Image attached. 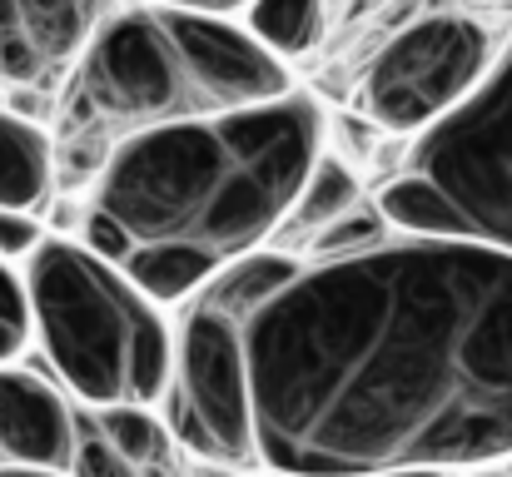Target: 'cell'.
I'll return each mask as SVG.
<instances>
[{
	"instance_id": "3957f363",
	"label": "cell",
	"mask_w": 512,
	"mask_h": 477,
	"mask_svg": "<svg viewBox=\"0 0 512 477\" xmlns=\"http://www.w3.org/2000/svg\"><path fill=\"white\" fill-rule=\"evenodd\" d=\"M30 333L45 368L80 408L165 403L174 378V323L120 264L80 234H50L25 264Z\"/></svg>"
},
{
	"instance_id": "ac0fdd59",
	"label": "cell",
	"mask_w": 512,
	"mask_h": 477,
	"mask_svg": "<svg viewBox=\"0 0 512 477\" xmlns=\"http://www.w3.org/2000/svg\"><path fill=\"white\" fill-rule=\"evenodd\" d=\"M155 5H179V10H204V15H239L254 0H155Z\"/></svg>"
},
{
	"instance_id": "7a4b0ae2",
	"label": "cell",
	"mask_w": 512,
	"mask_h": 477,
	"mask_svg": "<svg viewBox=\"0 0 512 477\" xmlns=\"http://www.w3.org/2000/svg\"><path fill=\"white\" fill-rule=\"evenodd\" d=\"M324 155L314 95L174 120L125 135L90 194L80 239L120 264L155 304H189L214 274L269 249Z\"/></svg>"
},
{
	"instance_id": "8fae6325",
	"label": "cell",
	"mask_w": 512,
	"mask_h": 477,
	"mask_svg": "<svg viewBox=\"0 0 512 477\" xmlns=\"http://www.w3.org/2000/svg\"><path fill=\"white\" fill-rule=\"evenodd\" d=\"M358 199H363V184H358L353 164H348L343 155H334V150H324L319 164H314V174L304 179L294 209H289V224H284L279 244H284L289 254L304 259V249H309V244H314L339 214H348Z\"/></svg>"
},
{
	"instance_id": "9a60e30c",
	"label": "cell",
	"mask_w": 512,
	"mask_h": 477,
	"mask_svg": "<svg viewBox=\"0 0 512 477\" xmlns=\"http://www.w3.org/2000/svg\"><path fill=\"white\" fill-rule=\"evenodd\" d=\"M70 477H145L115 443L110 433L95 423L90 408H80V428H75V458H70Z\"/></svg>"
},
{
	"instance_id": "e0dca14e",
	"label": "cell",
	"mask_w": 512,
	"mask_h": 477,
	"mask_svg": "<svg viewBox=\"0 0 512 477\" xmlns=\"http://www.w3.org/2000/svg\"><path fill=\"white\" fill-rule=\"evenodd\" d=\"M45 239H50V229L40 224V214H30V209H0V259L5 264L20 269Z\"/></svg>"
},
{
	"instance_id": "52a82bcc",
	"label": "cell",
	"mask_w": 512,
	"mask_h": 477,
	"mask_svg": "<svg viewBox=\"0 0 512 477\" xmlns=\"http://www.w3.org/2000/svg\"><path fill=\"white\" fill-rule=\"evenodd\" d=\"M498 45L478 15L433 10L403 25L363 75V120L383 135H428L493 70Z\"/></svg>"
},
{
	"instance_id": "9c48e42d",
	"label": "cell",
	"mask_w": 512,
	"mask_h": 477,
	"mask_svg": "<svg viewBox=\"0 0 512 477\" xmlns=\"http://www.w3.org/2000/svg\"><path fill=\"white\" fill-rule=\"evenodd\" d=\"M80 403L60 388L50 368L0 363V463L70 473Z\"/></svg>"
},
{
	"instance_id": "ffe728a7",
	"label": "cell",
	"mask_w": 512,
	"mask_h": 477,
	"mask_svg": "<svg viewBox=\"0 0 512 477\" xmlns=\"http://www.w3.org/2000/svg\"><path fill=\"white\" fill-rule=\"evenodd\" d=\"M388 477H443V473H388Z\"/></svg>"
},
{
	"instance_id": "5bb4252c",
	"label": "cell",
	"mask_w": 512,
	"mask_h": 477,
	"mask_svg": "<svg viewBox=\"0 0 512 477\" xmlns=\"http://www.w3.org/2000/svg\"><path fill=\"white\" fill-rule=\"evenodd\" d=\"M398 229H393V219L383 214V204H378V194H363L348 214H339L309 249H304V259H343V254H363V249H373V244H383V239H393Z\"/></svg>"
},
{
	"instance_id": "2e32d148",
	"label": "cell",
	"mask_w": 512,
	"mask_h": 477,
	"mask_svg": "<svg viewBox=\"0 0 512 477\" xmlns=\"http://www.w3.org/2000/svg\"><path fill=\"white\" fill-rule=\"evenodd\" d=\"M35 343L30 333V299H25V279L15 264L0 259V363L25 358V348Z\"/></svg>"
},
{
	"instance_id": "d6986e66",
	"label": "cell",
	"mask_w": 512,
	"mask_h": 477,
	"mask_svg": "<svg viewBox=\"0 0 512 477\" xmlns=\"http://www.w3.org/2000/svg\"><path fill=\"white\" fill-rule=\"evenodd\" d=\"M0 477H70V473H55V468H20V463H0Z\"/></svg>"
},
{
	"instance_id": "277c9868",
	"label": "cell",
	"mask_w": 512,
	"mask_h": 477,
	"mask_svg": "<svg viewBox=\"0 0 512 477\" xmlns=\"http://www.w3.org/2000/svg\"><path fill=\"white\" fill-rule=\"evenodd\" d=\"M214 115L165 5H120L90 40L70 75L65 135L75 145H105V155L135 135L174 120Z\"/></svg>"
},
{
	"instance_id": "4fadbf2b",
	"label": "cell",
	"mask_w": 512,
	"mask_h": 477,
	"mask_svg": "<svg viewBox=\"0 0 512 477\" xmlns=\"http://www.w3.org/2000/svg\"><path fill=\"white\" fill-rule=\"evenodd\" d=\"M249 30L279 50L284 60L309 55L324 40V20H329V0H254L249 10Z\"/></svg>"
},
{
	"instance_id": "7c38bea8",
	"label": "cell",
	"mask_w": 512,
	"mask_h": 477,
	"mask_svg": "<svg viewBox=\"0 0 512 477\" xmlns=\"http://www.w3.org/2000/svg\"><path fill=\"white\" fill-rule=\"evenodd\" d=\"M95 423L110 433V443L140 468L145 477H179V438L170 433L165 413L155 403H115V408H90Z\"/></svg>"
},
{
	"instance_id": "ba28073f",
	"label": "cell",
	"mask_w": 512,
	"mask_h": 477,
	"mask_svg": "<svg viewBox=\"0 0 512 477\" xmlns=\"http://www.w3.org/2000/svg\"><path fill=\"white\" fill-rule=\"evenodd\" d=\"M120 0H0V85L50 90L70 80Z\"/></svg>"
},
{
	"instance_id": "30bf717a",
	"label": "cell",
	"mask_w": 512,
	"mask_h": 477,
	"mask_svg": "<svg viewBox=\"0 0 512 477\" xmlns=\"http://www.w3.org/2000/svg\"><path fill=\"white\" fill-rule=\"evenodd\" d=\"M60 184V150L35 120L0 110V209L40 214Z\"/></svg>"
},
{
	"instance_id": "5b68a950",
	"label": "cell",
	"mask_w": 512,
	"mask_h": 477,
	"mask_svg": "<svg viewBox=\"0 0 512 477\" xmlns=\"http://www.w3.org/2000/svg\"><path fill=\"white\" fill-rule=\"evenodd\" d=\"M244 318L199 289L174 318V378L160 403L179 448L209 468L249 473L259 468L254 393H249V348ZM264 473V468H259Z\"/></svg>"
},
{
	"instance_id": "8992f818",
	"label": "cell",
	"mask_w": 512,
	"mask_h": 477,
	"mask_svg": "<svg viewBox=\"0 0 512 477\" xmlns=\"http://www.w3.org/2000/svg\"><path fill=\"white\" fill-rule=\"evenodd\" d=\"M403 174L423 179L448 204L458 239L512 254V35L498 45L483 85L408 145Z\"/></svg>"
},
{
	"instance_id": "6da1fadb",
	"label": "cell",
	"mask_w": 512,
	"mask_h": 477,
	"mask_svg": "<svg viewBox=\"0 0 512 477\" xmlns=\"http://www.w3.org/2000/svg\"><path fill=\"white\" fill-rule=\"evenodd\" d=\"M259 468L478 473L512 463V254L393 234L304 259L244 318Z\"/></svg>"
}]
</instances>
